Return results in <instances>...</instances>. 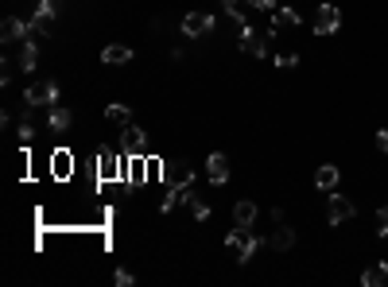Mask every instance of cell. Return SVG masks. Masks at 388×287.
<instances>
[{"label":"cell","instance_id":"1","mask_svg":"<svg viewBox=\"0 0 388 287\" xmlns=\"http://www.w3.org/2000/svg\"><path fill=\"white\" fill-rule=\"evenodd\" d=\"M226 249H229V257H233V260L249 264V260H253V252L260 249V237L253 233V229H241V225H237L233 233L226 237Z\"/></svg>","mask_w":388,"mask_h":287},{"label":"cell","instance_id":"2","mask_svg":"<svg viewBox=\"0 0 388 287\" xmlns=\"http://www.w3.org/2000/svg\"><path fill=\"white\" fill-rule=\"evenodd\" d=\"M160 179L167 183V191H179V186L194 183V167L187 159H167V163H160Z\"/></svg>","mask_w":388,"mask_h":287},{"label":"cell","instance_id":"3","mask_svg":"<svg viewBox=\"0 0 388 287\" xmlns=\"http://www.w3.org/2000/svg\"><path fill=\"white\" fill-rule=\"evenodd\" d=\"M55 0H39V8H35V16L28 20V35L31 39H43V35H51V28H55Z\"/></svg>","mask_w":388,"mask_h":287},{"label":"cell","instance_id":"4","mask_svg":"<svg viewBox=\"0 0 388 287\" xmlns=\"http://www.w3.org/2000/svg\"><path fill=\"white\" fill-rule=\"evenodd\" d=\"M97 179H101V183H113V179H128L125 159H121L113 147H101V152H97Z\"/></svg>","mask_w":388,"mask_h":287},{"label":"cell","instance_id":"5","mask_svg":"<svg viewBox=\"0 0 388 287\" xmlns=\"http://www.w3.org/2000/svg\"><path fill=\"white\" fill-rule=\"evenodd\" d=\"M23 105H28V109L59 105V86H55V81H35V86H28V94H23Z\"/></svg>","mask_w":388,"mask_h":287},{"label":"cell","instance_id":"6","mask_svg":"<svg viewBox=\"0 0 388 287\" xmlns=\"http://www.w3.org/2000/svg\"><path fill=\"white\" fill-rule=\"evenodd\" d=\"M303 23V16L295 12L292 4H279L276 12H272V23H268V39H276L279 31H292V28H299Z\"/></svg>","mask_w":388,"mask_h":287},{"label":"cell","instance_id":"7","mask_svg":"<svg viewBox=\"0 0 388 287\" xmlns=\"http://www.w3.org/2000/svg\"><path fill=\"white\" fill-rule=\"evenodd\" d=\"M218 28V20H214L210 12H187L183 16V35L187 39H202L206 31H214Z\"/></svg>","mask_w":388,"mask_h":287},{"label":"cell","instance_id":"8","mask_svg":"<svg viewBox=\"0 0 388 287\" xmlns=\"http://www.w3.org/2000/svg\"><path fill=\"white\" fill-rule=\"evenodd\" d=\"M353 218H357V206L334 191V198H330V206H326V221L330 225H345V221H353Z\"/></svg>","mask_w":388,"mask_h":287},{"label":"cell","instance_id":"9","mask_svg":"<svg viewBox=\"0 0 388 287\" xmlns=\"http://www.w3.org/2000/svg\"><path fill=\"white\" fill-rule=\"evenodd\" d=\"M342 28V8L334 4H323L315 16V35H334V31Z\"/></svg>","mask_w":388,"mask_h":287},{"label":"cell","instance_id":"10","mask_svg":"<svg viewBox=\"0 0 388 287\" xmlns=\"http://www.w3.org/2000/svg\"><path fill=\"white\" fill-rule=\"evenodd\" d=\"M264 244H268V249H276V252H292L295 249V229L279 221V229H272V233L264 237Z\"/></svg>","mask_w":388,"mask_h":287},{"label":"cell","instance_id":"11","mask_svg":"<svg viewBox=\"0 0 388 287\" xmlns=\"http://www.w3.org/2000/svg\"><path fill=\"white\" fill-rule=\"evenodd\" d=\"M121 147H125L128 155H148V136H144V128L128 125L125 136H121Z\"/></svg>","mask_w":388,"mask_h":287},{"label":"cell","instance_id":"12","mask_svg":"<svg viewBox=\"0 0 388 287\" xmlns=\"http://www.w3.org/2000/svg\"><path fill=\"white\" fill-rule=\"evenodd\" d=\"M206 175H210V183H214V186H221V183L229 179V159H226L221 152H214L210 159H206Z\"/></svg>","mask_w":388,"mask_h":287},{"label":"cell","instance_id":"13","mask_svg":"<svg viewBox=\"0 0 388 287\" xmlns=\"http://www.w3.org/2000/svg\"><path fill=\"white\" fill-rule=\"evenodd\" d=\"M241 51L245 55H253V59H260L268 47H264V35H257V31L249 28V23H241Z\"/></svg>","mask_w":388,"mask_h":287},{"label":"cell","instance_id":"14","mask_svg":"<svg viewBox=\"0 0 388 287\" xmlns=\"http://www.w3.org/2000/svg\"><path fill=\"white\" fill-rule=\"evenodd\" d=\"M101 62L105 67H125V62H132V47L128 43H109L101 51Z\"/></svg>","mask_w":388,"mask_h":287},{"label":"cell","instance_id":"15","mask_svg":"<svg viewBox=\"0 0 388 287\" xmlns=\"http://www.w3.org/2000/svg\"><path fill=\"white\" fill-rule=\"evenodd\" d=\"M70 171H74V152H66V147L51 152V175L55 179H70Z\"/></svg>","mask_w":388,"mask_h":287},{"label":"cell","instance_id":"16","mask_svg":"<svg viewBox=\"0 0 388 287\" xmlns=\"http://www.w3.org/2000/svg\"><path fill=\"white\" fill-rule=\"evenodd\" d=\"M253 221H257V202H253V198H241V202L233 206V225L253 229Z\"/></svg>","mask_w":388,"mask_h":287},{"label":"cell","instance_id":"17","mask_svg":"<svg viewBox=\"0 0 388 287\" xmlns=\"http://www.w3.org/2000/svg\"><path fill=\"white\" fill-rule=\"evenodd\" d=\"M35 62H39V39H23V47H20V70L23 74H31L35 70Z\"/></svg>","mask_w":388,"mask_h":287},{"label":"cell","instance_id":"18","mask_svg":"<svg viewBox=\"0 0 388 287\" xmlns=\"http://www.w3.org/2000/svg\"><path fill=\"white\" fill-rule=\"evenodd\" d=\"M361 283L365 287H384L388 283V260H377L373 268H365V272H361Z\"/></svg>","mask_w":388,"mask_h":287},{"label":"cell","instance_id":"19","mask_svg":"<svg viewBox=\"0 0 388 287\" xmlns=\"http://www.w3.org/2000/svg\"><path fill=\"white\" fill-rule=\"evenodd\" d=\"M70 120H74V113L66 109V105H51V113H47V125H51L55 133H66V128H70Z\"/></svg>","mask_w":388,"mask_h":287},{"label":"cell","instance_id":"20","mask_svg":"<svg viewBox=\"0 0 388 287\" xmlns=\"http://www.w3.org/2000/svg\"><path fill=\"white\" fill-rule=\"evenodd\" d=\"M338 179H342V171H338V167H318L315 186H318V191H326V194H334L338 191Z\"/></svg>","mask_w":388,"mask_h":287},{"label":"cell","instance_id":"21","mask_svg":"<svg viewBox=\"0 0 388 287\" xmlns=\"http://www.w3.org/2000/svg\"><path fill=\"white\" fill-rule=\"evenodd\" d=\"M221 8H226V12L233 16L237 23H245V16H249L253 8H257V0H221Z\"/></svg>","mask_w":388,"mask_h":287},{"label":"cell","instance_id":"22","mask_svg":"<svg viewBox=\"0 0 388 287\" xmlns=\"http://www.w3.org/2000/svg\"><path fill=\"white\" fill-rule=\"evenodd\" d=\"M28 39V23H20L16 16H8L4 20V43H23Z\"/></svg>","mask_w":388,"mask_h":287},{"label":"cell","instance_id":"23","mask_svg":"<svg viewBox=\"0 0 388 287\" xmlns=\"http://www.w3.org/2000/svg\"><path fill=\"white\" fill-rule=\"evenodd\" d=\"M183 202L194 210V218H198V221H206V218H210V202H206V198H198L191 186H183Z\"/></svg>","mask_w":388,"mask_h":287},{"label":"cell","instance_id":"24","mask_svg":"<svg viewBox=\"0 0 388 287\" xmlns=\"http://www.w3.org/2000/svg\"><path fill=\"white\" fill-rule=\"evenodd\" d=\"M105 120H113V125H128V120H132V109H128V105H117V101H113V105H105Z\"/></svg>","mask_w":388,"mask_h":287},{"label":"cell","instance_id":"25","mask_svg":"<svg viewBox=\"0 0 388 287\" xmlns=\"http://www.w3.org/2000/svg\"><path fill=\"white\" fill-rule=\"evenodd\" d=\"M295 62H299V59H295V55H292V51H284V55H276V67H279V70H292V67H295Z\"/></svg>","mask_w":388,"mask_h":287},{"label":"cell","instance_id":"26","mask_svg":"<svg viewBox=\"0 0 388 287\" xmlns=\"http://www.w3.org/2000/svg\"><path fill=\"white\" fill-rule=\"evenodd\" d=\"M113 280H117L121 287H132V283H136V276H132L128 268H117V276H113Z\"/></svg>","mask_w":388,"mask_h":287},{"label":"cell","instance_id":"27","mask_svg":"<svg viewBox=\"0 0 388 287\" xmlns=\"http://www.w3.org/2000/svg\"><path fill=\"white\" fill-rule=\"evenodd\" d=\"M377 233H381V237H388V206L381 210V214H377Z\"/></svg>","mask_w":388,"mask_h":287},{"label":"cell","instance_id":"28","mask_svg":"<svg viewBox=\"0 0 388 287\" xmlns=\"http://www.w3.org/2000/svg\"><path fill=\"white\" fill-rule=\"evenodd\" d=\"M276 8H279V0H257V12H276Z\"/></svg>","mask_w":388,"mask_h":287},{"label":"cell","instance_id":"29","mask_svg":"<svg viewBox=\"0 0 388 287\" xmlns=\"http://www.w3.org/2000/svg\"><path fill=\"white\" fill-rule=\"evenodd\" d=\"M20 140L31 144V140H35V128H31V125H20Z\"/></svg>","mask_w":388,"mask_h":287},{"label":"cell","instance_id":"30","mask_svg":"<svg viewBox=\"0 0 388 287\" xmlns=\"http://www.w3.org/2000/svg\"><path fill=\"white\" fill-rule=\"evenodd\" d=\"M377 144H381V152H388V128H381V133H377Z\"/></svg>","mask_w":388,"mask_h":287}]
</instances>
